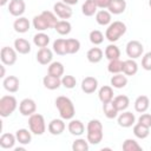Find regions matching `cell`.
Instances as JSON below:
<instances>
[{
	"label": "cell",
	"instance_id": "44",
	"mask_svg": "<svg viewBox=\"0 0 151 151\" xmlns=\"http://www.w3.org/2000/svg\"><path fill=\"white\" fill-rule=\"evenodd\" d=\"M88 38H90V41H91L93 45H100V44L104 41V34H103L100 31H98V29L91 31Z\"/></svg>",
	"mask_w": 151,
	"mask_h": 151
},
{
	"label": "cell",
	"instance_id": "4",
	"mask_svg": "<svg viewBox=\"0 0 151 151\" xmlns=\"http://www.w3.org/2000/svg\"><path fill=\"white\" fill-rule=\"evenodd\" d=\"M18 107V101L14 96H2L0 98V116L2 118L9 117Z\"/></svg>",
	"mask_w": 151,
	"mask_h": 151
},
{
	"label": "cell",
	"instance_id": "32",
	"mask_svg": "<svg viewBox=\"0 0 151 151\" xmlns=\"http://www.w3.org/2000/svg\"><path fill=\"white\" fill-rule=\"evenodd\" d=\"M32 24H33V27H34L37 31H39V32H44V31H46V29L50 28V26H48L46 19L41 15V13H40L39 15H35V17L33 18Z\"/></svg>",
	"mask_w": 151,
	"mask_h": 151
},
{
	"label": "cell",
	"instance_id": "15",
	"mask_svg": "<svg viewBox=\"0 0 151 151\" xmlns=\"http://www.w3.org/2000/svg\"><path fill=\"white\" fill-rule=\"evenodd\" d=\"M98 88V80L94 77H85L81 81V90L83 92L90 94L93 93Z\"/></svg>",
	"mask_w": 151,
	"mask_h": 151
},
{
	"label": "cell",
	"instance_id": "9",
	"mask_svg": "<svg viewBox=\"0 0 151 151\" xmlns=\"http://www.w3.org/2000/svg\"><path fill=\"white\" fill-rule=\"evenodd\" d=\"M37 111V104L33 99L31 98H25L20 101L19 104V112L25 116V117H29L33 113H35Z\"/></svg>",
	"mask_w": 151,
	"mask_h": 151
},
{
	"label": "cell",
	"instance_id": "31",
	"mask_svg": "<svg viewBox=\"0 0 151 151\" xmlns=\"http://www.w3.org/2000/svg\"><path fill=\"white\" fill-rule=\"evenodd\" d=\"M47 73L58 78H61V76L64 74V65L60 61H53L48 65V70Z\"/></svg>",
	"mask_w": 151,
	"mask_h": 151
},
{
	"label": "cell",
	"instance_id": "1",
	"mask_svg": "<svg viewBox=\"0 0 151 151\" xmlns=\"http://www.w3.org/2000/svg\"><path fill=\"white\" fill-rule=\"evenodd\" d=\"M103 124L98 119H91L86 126V139L90 144L97 145L103 140Z\"/></svg>",
	"mask_w": 151,
	"mask_h": 151
},
{
	"label": "cell",
	"instance_id": "41",
	"mask_svg": "<svg viewBox=\"0 0 151 151\" xmlns=\"http://www.w3.org/2000/svg\"><path fill=\"white\" fill-rule=\"evenodd\" d=\"M123 150L124 151H140L142 146L138 144V142H136L132 138H127L124 140L123 143Z\"/></svg>",
	"mask_w": 151,
	"mask_h": 151
},
{
	"label": "cell",
	"instance_id": "2",
	"mask_svg": "<svg viewBox=\"0 0 151 151\" xmlns=\"http://www.w3.org/2000/svg\"><path fill=\"white\" fill-rule=\"evenodd\" d=\"M55 107L59 111L60 117L64 120H71L73 119L76 114V109L73 105V101L65 96H59L55 99Z\"/></svg>",
	"mask_w": 151,
	"mask_h": 151
},
{
	"label": "cell",
	"instance_id": "46",
	"mask_svg": "<svg viewBox=\"0 0 151 151\" xmlns=\"http://www.w3.org/2000/svg\"><path fill=\"white\" fill-rule=\"evenodd\" d=\"M142 67L145 71H151V52H146L142 58Z\"/></svg>",
	"mask_w": 151,
	"mask_h": 151
},
{
	"label": "cell",
	"instance_id": "21",
	"mask_svg": "<svg viewBox=\"0 0 151 151\" xmlns=\"http://www.w3.org/2000/svg\"><path fill=\"white\" fill-rule=\"evenodd\" d=\"M14 48L19 54H27L31 52V44L24 38H18L14 40Z\"/></svg>",
	"mask_w": 151,
	"mask_h": 151
},
{
	"label": "cell",
	"instance_id": "3",
	"mask_svg": "<svg viewBox=\"0 0 151 151\" xmlns=\"http://www.w3.org/2000/svg\"><path fill=\"white\" fill-rule=\"evenodd\" d=\"M125 33H126V25L123 21L118 20V21H113L109 25V27L106 28V32H105V38L111 42H116Z\"/></svg>",
	"mask_w": 151,
	"mask_h": 151
},
{
	"label": "cell",
	"instance_id": "52",
	"mask_svg": "<svg viewBox=\"0 0 151 151\" xmlns=\"http://www.w3.org/2000/svg\"><path fill=\"white\" fill-rule=\"evenodd\" d=\"M14 150H15V151H24L25 149H24V147H15Z\"/></svg>",
	"mask_w": 151,
	"mask_h": 151
},
{
	"label": "cell",
	"instance_id": "25",
	"mask_svg": "<svg viewBox=\"0 0 151 151\" xmlns=\"http://www.w3.org/2000/svg\"><path fill=\"white\" fill-rule=\"evenodd\" d=\"M112 101H113L114 106L117 107V110H118L119 112L125 111V110L129 107V105H130V99H129V97L125 96V94H119V96L114 97Z\"/></svg>",
	"mask_w": 151,
	"mask_h": 151
},
{
	"label": "cell",
	"instance_id": "12",
	"mask_svg": "<svg viewBox=\"0 0 151 151\" xmlns=\"http://www.w3.org/2000/svg\"><path fill=\"white\" fill-rule=\"evenodd\" d=\"M2 85H4V88L6 91H8L9 93H15L19 90L20 81H19V78L18 77H15V76H8V77L4 78Z\"/></svg>",
	"mask_w": 151,
	"mask_h": 151
},
{
	"label": "cell",
	"instance_id": "42",
	"mask_svg": "<svg viewBox=\"0 0 151 151\" xmlns=\"http://www.w3.org/2000/svg\"><path fill=\"white\" fill-rule=\"evenodd\" d=\"M41 15L46 19V21H47L50 28H54L55 25H57V22L59 21V20L57 19V14L53 13V12H51V11H42V12H41Z\"/></svg>",
	"mask_w": 151,
	"mask_h": 151
},
{
	"label": "cell",
	"instance_id": "34",
	"mask_svg": "<svg viewBox=\"0 0 151 151\" xmlns=\"http://www.w3.org/2000/svg\"><path fill=\"white\" fill-rule=\"evenodd\" d=\"M103 111H104L105 117L109 118V119H113V118H116V117L118 116V112H119V111L117 110V107L114 106V104H113L112 100L109 101V103L103 104Z\"/></svg>",
	"mask_w": 151,
	"mask_h": 151
},
{
	"label": "cell",
	"instance_id": "36",
	"mask_svg": "<svg viewBox=\"0 0 151 151\" xmlns=\"http://www.w3.org/2000/svg\"><path fill=\"white\" fill-rule=\"evenodd\" d=\"M33 42H34L35 46H38L40 48L41 47H47V45L50 42V37L44 32H39L33 37Z\"/></svg>",
	"mask_w": 151,
	"mask_h": 151
},
{
	"label": "cell",
	"instance_id": "37",
	"mask_svg": "<svg viewBox=\"0 0 151 151\" xmlns=\"http://www.w3.org/2000/svg\"><path fill=\"white\" fill-rule=\"evenodd\" d=\"M105 57L109 60H113V59H119L120 57V50L118 48V46H116L114 44H110L106 46L105 48Z\"/></svg>",
	"mask_w": 151,
	"mask_h": 151
},
{
	"label": "cell",
	"instance_id": "48",
	"mask_svg": "<svg viewBox=\"0 0 151 151\" xmlns=\"http://www.w3.org/2000/svg\"><path fill=\"white\" fill-rule=\"evenodd\" d=\"M110 1H111V0H94L97 7H98V8H101V9L107 8L109 5H110Z\"/></svg>",
	"mask_w": 151,
	"mask_h": 151
},
{
	"label": "cell",
	"instance_id": "29",
	"mask_svg": "<svg viewBox=\"0 0 151 151\" xmlns=\"http://www.w3.org/2000/svg\"><path fill=\"white\" fill-rule=\"evenodd\" d=\"M97 5L94 0H85V2L81 6V12L85 17H92L97 13Z\"/></svg>",
	"mask_w": 151,
	"mask_h": 151
},
{
	"label": "cell",
	"instance_id": "7",
	"mask_svg": "<svg viewBox=\"0 0 151 151\" xmlns=\"http://www.w3.org/2000/svg\"><path fill=\"white\" fill-rule=\"evenodd\" d=\"M144 52V46L138 40H131L126 44V54L130 59H137L142 57Z\"/></svg>",
	"mask_w": 151,
	"mask_h": 151
},
{
	"label": "cell",
	"instance_id": "11",
	"mask_svg": "<svg viewBox=\"0 0 151 151\" xmlns=\"http://www.w3.org/2000/svg\"><path fill=\"white\" fill-rule=\"evenodd\" d=\"M53 59V52L48 47H41L37 52V61L40 65H50Z\"/></svg>",
	"mask_w": 151,
	"mask_h": 151
},
{
	"label": "cell",
	"instance_id": "16",
	"mask_svg": "<svg viewBox=\"0 0 151 151\" xmlns=\"http://www.w3.org/2000/svg\"><path fill=\"white\" fill-rule=\"evenodd\" d=\"M68 132L73 136H81L85 132V125L79 119H71V122L67 125Z\"/></svg>",
	"mask_w": 151,
	"mask_h": 151
},
{
	"label": "cell",
	"instance_id": "14",
	"mask_svg": "<svg viewBox=\"0 0 151 151\" xmlns=\"http://www.w3.org/2000/svg\"><path fill=\"white\" fill-rule=\"evenodd\" d=\"M66 125L64 123V119H52L50 123H48V126H47V130L53 136H59L64 132Z\"/></svg>",
	"mask_w": 151,
	"mask_h": 151
},
{
	"label": "cell",
	"instance_id": "19",
	"mask_svg": "<svg viewBox=\"0 0 151 151\" xmlns=\"http://www.w3.org/2000/svg\"><path fill=\"white\" fill-rule=\"evenodd\" d=\"M98 97H99V100H100L103 104L113 100V88H112V86H109V85L101 86V87L99 88Z\"/></svg>",
	"mask_w": 151,
	"mask_h": 151
},
{
	"label": "cell",
	"instance_id": "27",
	"mask_svg": "<svg viewBox=\"0 0 151 151\" xmlns=\"http://www.w3.org/2000/svg\"><path fill=\"white\" fill-rule=\"evenodd\" d=\"M103 51L99 48V47H92V48H90L88 51H87V53H86V58H87V60L90 61V63H92V64H97V63H99L101 59H103Z\"/></svg>",
	"mask_w": 151,
	"mask_h": 151
},
{
	"label": "cell",
	"instance_id": "28",
	"mask_svg": "<svg viewBox=\"0 0 151 151\" xmlns=\"http://www.w3.org/2000/svg\"><path fill=\"white\" fill-rule=\"evenodd\" d=\"M110 83H111V86L114 88H123L127 85V78H126V76H124L122 73H117V74L112 76Z\"/></svg>",
	"mask_w": 151,
	"mask_h": 151
},
{
	"label": "cell",
	"instance_id": "35",
	"mask_svg": "<svg viewBox=\"0 0 151 151\" xmlns=\"http://www.w3.org/2000/svg\"><path fill=\"white\" fill-rule=\"evenodd\" d=\"M54 29L57 31V33H59L60 35H67L71 29H72V25L70 24V21L67 20H59L54 27Z\"/></svg>",
	"mask_w": 151,
	"mask_h": 151
},
{
	"label": "cell",
	"instance_id": "50",
	"mask_svg": "<svg viewBox=\"0 0 151 151\" xmlns=\"http://www.w3.org/2000/svg\"><path fill=\"white\" fill-rule=\"evenodd\" d=\"M0 67H1V74H0V77L1 78H5V65L2 64Z\"/></svg>",
	"mask_w": 151,
	"mask_h": 151
},
{
	"label": "cell",
	"instance_id": "49",
	"mask_svg": "<svg viewBox=\"0 0 151 151\" xmlns=\"http://www.w3.org/2000/svg\"><path fill=\"white\" fill-rule=\"evenodd\" d=\"M61 1H63V2H65L66 5H70V6H72V5H77L79 0H61Z\"/></svg>",
	"mask_w": 151,
	"mask_h": 151
},
{
	"label": "cell",
	"instance_id": "30",
	"mask_svg": "<svg viewBox=\"0 0 151 151\" xmlns=\"http://www.w3.org/2000/svg\"><path fill=\"white\" fill-rule=\"evenodd\" d=\"M96 21L101 25V26H106L111 24V13L106 9H100L96 13Z\"/></svg>",
	"mask_w": 151,
	"mask_h": 151
},
{
	"label": "cell",
	"instance_id": "43",
	"mask_svg": "<svg viewBox=\"0 0 151 151\" xmlns=\"http://www.w3.org/2000/svg\"><path fill=\"white\" fill-rule=\"evenodd\" d=\"M73 151H88V142L84 138H78L72 143Z\"/></svg>",
	"mask_w": 151,
	"mask_h": 151
},
{
	"label": "cell",
	"instance_id": "39",
	"mask_svg": "<svg viewBox=\"0 0 151 151\" xmlns=\"http://www.w3.org/2000/svg\"><path fill=\"white\" fill-rule=\"evenodd\" d=\"M66 50L67 54H74L80 50V41L74 38L66 39Z\"/></svg>",
	"mask_w": 151,
	"mask_h": 151
},
{
	"label": "cell",
	"instance_id": "18",
	"mask_svg": "<svg viewBox=\"0 0 151 151\" xmlns=\"http://www.w3.org/2000/svg\"><path fill=\"white\" fill-rule=\"evenodd\" d=\"M42 84L48 90H57L61 85V78H58V77H54L47 73V76L42 78Z\"/></svg>",
	"mask_w": 151,
	"mask_h": 151
},
{
	"label": "cell",
	"instance_id": "26",
	"mask_svg": "<svg viewBox=\"0 0 151 151\" xmlns=\"http://www.w3.org/2000/svg\"><path fill=\"white\" fill-rule=\"evenodd\" d=\"M15 137H17V142H19V144L21 145H27L32 140L31 130L28 131L27 129H19L15 132Z\"/></svg>",
	"mask_w": 151,
	"mask_h": 151
},
{
	"label": "cell",
	"instance_id": "10",
	"mask_svg": "<svg viewBox=\"0 0 151 151\" xmlns=\"http://www.w3.org/2000/svg\"><path fill=\"white\" fill-rule=\"evenodd\" d=\"M26 4L24 0H11L8 5V12L13 17H21L25 13Z\"/></svg>",
	"mask_w": 151,
	"mask_h": 151
},
{
	"label": "cell",
	"instance_id": "8",
	"mask_svg": "<svg viewBox=\"0 0 151 151\" xmlns=\"http://www.w3.org/2000/svg\"><path fill=\"white\" fill-rule=\"evenodd\" d=\"M53 11H54V13L57 14V17L60 18V19H63V20L70 19V18L72 17V13H73L71 6H70V5H66V4L63 2V1L55 2L54 6H53Z\"/></svg>",
	"mask_w": 151,
	"mask_h": 151
},
{
	"label": "cell",
	"instance_id": "20",
	"mask_svg": "<svg viewBox=\"0 0 151 151\" xmlns=\"http://www.w3.org/2000/svg\"><path fill=\"white\" fill-rule=\"evenodd\" d=\"M107 9L111 14H122L126 9V1L125 0H111Z\"/></svg>",
	"mask_w": 151,
	"mask_h": 151
},
{
	"label": "cell",
	"instance_id": "24",
	"mask_svg": "<svg viewBox=\"0 0 151 151\" xmlns=\"http://www.w3.org/2000/svg\"><path fill=\"white\" fill-rule=\"evenodd\" d=\"M138 72V64L134 59H127L123 61V73L125 76H134Z\"/></svg>",
	"mask_w": 151,
	"mask_h": 151
},
{
	"label": "cell",
	"instance_id": "53",
	"mask_svg": "<svg viewBox=\"0 0 151 151\" xmlns=\"http://www.w3.org/2000/svg\"><path fill=\"white\" fill-rule=\"evenodd\" d=\"M149 6L151 7V0H149Z\"/></svg>",
	"mask_w": 151,
	"mask_h": 151
},
{
	"label": "cell",
	"instance_id": "40",
	"mask_svg": "<svg viewBox=\"0 0 151 151\" xmlns=\"http://www.w3.org/2000/svg\"><path fill=\"white\" fill-rule=\"evenodd\" d=\"M107 71L112 74H117V73L123 72V61L120 59L110 60V63L107 65Z\"/></svg>",
	"mask_w": 151,
	"mask_h": 151
},
{
	"label": "cell",
	"instance_id": "5",
	"mask_svg": "<svg viewBox=\"0 0 151 151\" xmlns=\"http://www.w3.org/2000/svg\"><path fill=\"white\" fill-rule=\"evenodd\" d=\"M28 126H29V130L32 133H34L37 136L44 134V132L46 131V123H45L44 116L40 113H33L32 116H29Z\"/></svg>",
	"mask_w": 151,
	"mask_h": 151
},
{
	"label": "cell",
	"instance_id": "33",
	"mask_svg": "<svg viewBox=\"0 0 151 151\" xmlns=\"http://www.w3.org/2000/svg\"><path fill=\"white\" fill-rule=\"evenodd\" d=\"M133 134L139 139H145L150 134V127H147L140 123H137L133 125Z\"/></svg>",
	"mask_w": 151,
	"mask_h": 151
},
{
	"label": "cell",
	"instance_id": "17",
	"mask_svg": "<svg viewBox=\"0 0 151 151\" xmlns=\"http://www.w3.org/2000/svg\"><path fill=\"white\" fill-rule=\"evenodd\" d=\"M29 27L31 24L28 19L25 17H18V19H15V21L13 22V28L18 33H26L29 29Z\"/></svg>",
	"mask_w": 151,
	"mask_h": 151
},
{
	"label": "cell",
	"instance_id": "47",
	"mask_svg": "<svg viewBox=\"0 0 151 151\" xmlns=\"http://www.w3.org/2000/svg\"><path fill=\"white\" fill-rule=\"evenodd\" d=\"M138 123L147 126V127H151V114L150 113H142L140 117L138 118Z\"/></svg>",
	"mask_w": 151,
	"mask_h": 151
},
{
	"label": "cell",
	"instance_id": "38",
	"mask_svg": "<svg viewBox=\"0 0 151 151\" xmlns=\"http://www.w3.org/2000/svg\"><path fill=\"white\" fill-rule=\"evenodd\" d=\"M53 51L59 54V55H65L67 54L66 50V39H57L53 41Z\"/></svg>",
	"mask_w": 151,
	"mask_h": 151
},
{
	"label": "cell",
	"instance_id": "22",
	"mask_svg": "<svg viewBox=\"0 0 151 151\" xmlns=\"http://www.w3.org/2000/svg\"><path fill=\"white\" fill-rule=\"evenodd\" d=\"M17 142V137L13 133H2L0 137V146L2 149H13Z\"/></svg>",
	"mask_w": 151,
	"mask_h": 151
},
{
	"label": "cell",
	"instance_id": "45",
	"mask_svg": "<svg viewBox=\"0 0 151 151\" xmlns=\"http://www.w3.org/2000/svg\"><path fill=\"white\" fill-rule=\"evenodd\" d=\"M76 84H77V79L73 76H70V74L63 76V78H61V85L65 88H70L71 90V88L76 87Z\"/></svg>",
	"mask_w": 151,
	"mask_h": 151
},
{
	"label": "cell",
	"instance_id": "6",
	"mask_svg": "<svg viewBox=\"0 0 151 151\" xmlns=\"http://www.w3.org/2000/svg\"><path fill=\"white\" fill-rule=\"evenodd\" d=\"M17 51L15 48H12L9 46H4L1 48V52H0V59H1V63L4 65H7V66H12L17 63Z\"/></svg>",
	"mask_w": 151,
	"mask_h": 151
},
{
	"label": "cell",
	"instance_id": "13",
	"mask_svg": "<svg viewBox=\"0 0 151 151\" xmlns=\"http://www.w3.org/2000/svg\"><path fill=\"white\" fill-rule=\"evenodd\" d=\"M118 125L122 127H131L132 125H134L136 122V116L130 112V111H123V113H120L118 116Z\"/></svg>",
	"mask_w": 151,
	"mask_h": 151
},
{
	"label": "cell",
	"instance_id": "51",
	"mask_svg": "<svg viewBox=\"0 0 151 151\" xmlns=\"http://www.w3.org/2000/svg\"><path fill=\"white\" fill-rule=\"evenodd\" d=\"M8 2V0H0V6H5Z\"/></svg>",
	"mask_w": 151,
	"mask_h": 151
},
{
	"label": "cell",
	"instance_id": "23",
	"mask_svg": "<svg viewBox=\"0 0 151 151\" xmlns=\"http://www.w3.org/2000/svg\"><path fill=\"white\" fill-rule=\"evenodd\" d=\"M149 106H150V100H149L147 96H139L134 100V110L139 113L146 112Z\"/></svg>",
	"mask_w": 151,
	"mask_h": 151
}]
</instances>
